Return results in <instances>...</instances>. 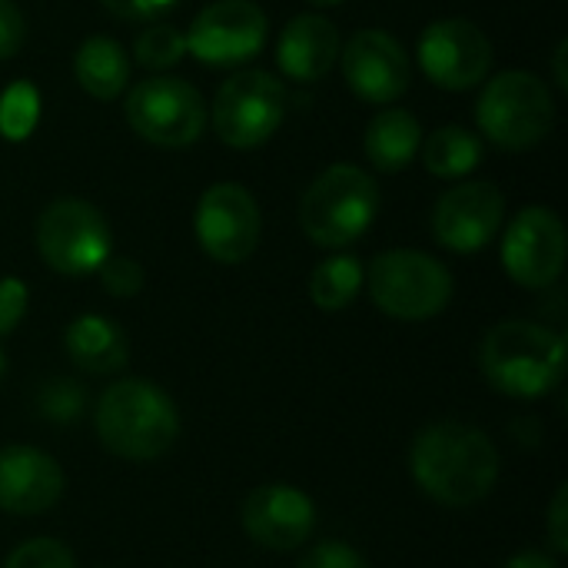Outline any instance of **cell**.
Masks as SVG:
<instances>
[{"mask_svg":"<svg viewBox=\"0 0 568 568\" xmlns=\"http://www.w3.org/2000/svg\"><path fill=\"white\" fill-rule=\"evenodd\" d=\"M499 466L496 443L466 423H433L409 449L416 486L449 509L483 503L499 483Z\"/></svg>","mask_w":568,"mask_h":568,"instance_id":"cell-1","label":"cell"},{"mask_svg":"<svg viewBox=\"0 0 568 568\" xmlns=\"http://www.w3.org/2000/svg\"><path fill=\"white\" fill-rule=\"evenodd\" d=\"M97 436L106 453L126 463L163 459L180 436L176 403L150 379H120L97 399Z\"/></svg>","mask_w":568,"mask_h":568,"instance_id":"cell-2","label":"cell"},{"mask_svg":"<svg viewBox=\"0 0 568 568\" xmlns=\"http://www.w3.org/2000/svg\"><path fill=\"white\" fill-rule=\"evenodd\" d=\"M479 369L486 383L503 396H549L566 379V339L542 323L506 320L483 336Z\"/></svg>","mask_w":568,"mask_h":568,"instance_id":"cell-3","label":"cell"},{"mask_svg":"<svg viewBox=\"0 0 568 568\" xmlns=\"http://www.w3.org/2000/svg\"><path fill=\"white\" fill-rule=\"evenodd\" d=\"M379 200L383 196L373 173L353 163H336L306 186L300 203V226L316 246L343 250L373 226Z\"/></svg>","mask_w":568,"mask_h":568,"instance_id":"cell-4","label":"cell"},{"mask_svg":"<svg viewBox=\"0 0 568 568\" xmlns=\"http://www.w3.org/2000/svg\"><path fill=\"white\" fill-rule=\"evenodd\" d=\"M479 133L503 150H529L556 126V100L529 70H506L483 87L476 106Z\"/></svg>","mask_w":568,"mask_h":568,"instance_id":"cell-5","label":"cell"},{"mask_svg":"<svg viewBox=\"0 0 568 568\" xmlns=\"http://www.w3.org/2000/svg\"><path fill=\"white\" fill-rule=\"evenodd\" d=\"M373 303L403 323H423L439 316L453 300V273L446 263L423 250H386L379 253L366 280Z\"/></svg>","mask_w":568,"mask_h":568,"instance_id":"cell-6","label":"cell"},{"mask_svg":"<svg viewBox=\"0 0 568 568\" xmlns=\"http://www.w3.org/2000/svg\"><path fill=\"white\" fill-rule=\"evenodd\" d=\"M40 260L63 276H87L113 253V233L106 216L80 196H60L43 206L33 226Z\"/></svg>","mask_w":568,"mask_h":568,"instance_id":"cell-7","label":"cell"},{"mask_svg":"<svg viewBox=\"0 0 568 568\" xmlns=\"http://www.w3.org/2000/svg\"><path fill=\"white\" fill-rule=\"evenodd\" d=\"M123 113L136 136H143L153 146H170V150L196 143L210 120L200 90L190 80L166 77V73H153L140 80L126 93Z\"/></svg>","mask_w":568,"mask_h":568,"instance_id":"cell-8","label":"cell"},{"mask_svg":"<svg viewBox=\"0 0 568 568\" xmlns=\"http://www.w3.org/2000/svg\"><path fill=\"white\" fill-rule=\"evenodd\" d=\"M286 116V87L266 70L233 73L213 97L210 123L216 136L233 150H253L266 143Z\"/></svg>","mask_w":568,"mask_h":568,"instance_id":"cell-9","label":"cell"},{"mask_svg":"<svg viewBox=\"0 0 568 568\" xmlns=\"http://www.w3.org/2000/svg\"><path fill=\"white\" fill-rule=\"evenodd\" d=\"M193 230L210 260L223 266H236L250 260L253 250L260 246V233H263L260 203L246 186L233 180L213 183L196 203Z\"/></svg>","mask_w":568,"mask_h":568,"instance_id":"cell-10","label":"cell"},{"mask_svg":"<svg viewBox=\"0 0 568 568\" xmlns=\"http://www.w3.org/2000/svg\"><path fill=\"white\" fill-rule=\"evenodd\" d=\"M266 40V13L253 0H213L190 23L186 53L206 67H240L263 53Z\"/></svg>","mask_w":568,"mask_h":568,"instance_id":"cell-11","label":"cell"},{"mask_svg":"<svg viewBox=\"0 0 568 568\" xmlns=\"http://www.w3.org/2000/svg\"><path fill=\"white\" fill-rule=\"evenodd\" d=\"M566 226L549 206H526L506 226L503 266L526 290H549L566 270Z\"/></svg>","mask_w":568,"mask_h":568,"instance_id":"cell-12","label":"cell"},{"mask_svg":"<svg viewBox=\"0 0 568 568\" xmlns=\"http://www.w3.org/2000/svg\"><path fill=\"white\" fill-rule=\"evenodd\" d=\"M419 67L443 90H473L489 77L493 40L466 17H446L423 30Z\"/></svg>","mask_w":568,"mask_h":568,"instance_id":"cell-13","label":"cell"},{"mask_svg":"<svg viewBox=\"0 0 568 568\" xmlns=\"http://www.w3.org/2000/svg\"><path fill=\"white\" fill-rule=\"evenodd\" d=\"M343 80L366 103H396L413 83V63L406 47L386 30H356L346 47H339Z\"/></svg>","mask_w":568,"mask_h":568,"instance_id":"cell-14","label":"cell"},{"mask_svg":"<svg viewBox=\"0 0 568 568\" xmlns=\"http://www.w3.org/2000/svg\"><path fill=\"white\" fill-rule=\"evenodd\" d=\"M243 532L270 552H293L310 542L316 529L313 499L286 483H270L253 489L240 509Z\"/></svg>","mask_w":568,"mask_h":568,"instance_id":"cell-15","label":"cell"},{"mask_svg":"<svg viewBox=\"0 0 568 568\" xmlns=\"http://www.w3.org/2000/svg\"><path fill=\"white\" fill-rule=\"evenodd\" d=\"M503 216L506 196L496 183H459L439 196L433 210V233L453 253H476L496 240Z\"/></svg>","mask_w":568,"mask_h":568,"instance_id":"cell-16","label":"cell"},{"mask_svg":"<svg viewBox=\"0 0 568 568\" xmlns=\"http://www.w3.org/2000/svg\"><path fill=\"white\" fill-rule=\"evenodd\" d=\"M67 489L63 469L53 456L33 446L0 449V509L10 516H40L60 503Z\"/></svg>","mask_w":568,"mask_h":568,"instance_id":"cell-17","label":"cell"},{"mask_svg":"<svg viewBox=\"0 0 568 568\" xmlns=\"http://www.w3.org/2000/svg\"><path fill=\"white\" fill-rule=\"evenodd\" d=\"M339 47L343 40L333 20L320 13H300L283 27L276 40V63L283 77L296 83H316L339 60Z\"/></svg>","mask_w":568,"mask_h":568,"instance_id":"cell-18","label":"cell"},{"mask_svg":"<svg viewBox=\"0 0 568 568\" xmlns=\"http://www.w3.org/2000/svg\"><path fill=\"white\" fill-rule=\"evenodd\" d=\"M63 349H67L70 363L90 376H113L130 359V343H126L123 329L100 313L77 316L63 333Z\"/></svg>","mask_w":568,"mask_h":568,"instance_id":"cell-19","label":"cell"},{"mask_svg":"<svg viewBox=\"0 0 568 568\" xmlns=\"http://www.w3.org/2000/svg\"><path fill=\"white\" fill-rule=\"evenodd\" d=\"M423 143V126L419 120L403 110V106H386L373 116V123L366 126V156L376 170L383 173H399L406 170Z\"/></svg>","mask_w":568,"mask_h":568,"instance_id":"cell-20","label":"cell"},{"mask_svg":"<svg viewBox=\"0 0 568 568\" xmlns=\"http://www.w3.org/2000/svg\"><path fill=\"white\" fill-rule=\"evenodd\" d=\"M73 77L93 100H116L130 83V57L113 37H87L73 53Z\"/></svg>","mask_w":568,"mask_h":568,"instance_id":"cell-21","label":"cell"},{"mask_svg":"<svg viewBox=\"0 0 568 568\" xmlns=\"http://www.w3.org/2000/svg\"><path fill=\"white\" fill-rule=\"evenodd\" d=\"M419 146H423L426 170L439 180H459V176L473 173L483 160V140L473 130L456 126V123L439 126Z\"/></svg>","mask_w":568,"mask_h":568,"instance_id":"cell-22","label":"cell"},{"mask_svg":"<svg viewBox=\"0 0 568 568\" xmlns=\"http://www.w3.org/2000/svg\"><path fill=\"white\" fill-rule=\"evenodd\" d=\"M363 280H366V270H363L359 256L339 253V256L323 260L313 270V276H310V296H313V303L320 310L339 313V310H346L359 296Z\"/></svg>","mask_w":568,"mask_h":568,"instance_id":"cell-23","label":"cell"},{"mask_svg":"<svg viewBox=\"0 0 568 568\" xmlns=\"http://www.w3.org/2000/svg\"><path fill=\"white\" fill-rule=\"evenodd\" d=\"M133 57L140 67L160 73V70H170L176 67L183 57H186V33L176 30L173 23H163V20H153L136 40H133Z\"/></svg>","mask_w":568,"mask_h":568,"instance_id":"cell-24","label":"cell"},{"mask_svg":"<svg viewBox=\"0 0 568 568\" xmlns=\"http://www.w3.org/2000/svg\"><path fill=\"white\" fill-rule=\"evenodd\" d=\"M40 120V93L33 83L17 80L0 93V136L3 140H27Z\"/></svg>","mask_w":568,"mask_h":568,"instance_id":"cell-25","label":"cell"},{"mask_svg":"<svg viewBox=\"0 0 568 568\" xmlns=\"http://www.w3.org/2000/svg\"><path fill=\"white\" fill-rule=\"evenodd\" d=\"M37 409L47 423H57V426H70L83 416L87 409V389L77 383V379H67V376H53L40 386L37 393Z\"/></svg>","mask_w":568,"mask_h":568,"instance_id":"cell-26","label":"cell"},{"mask_svg":"<svg viewBox=\"0 0 568 568\" xmlns=\"http://www.w3.org/2000/svg\"><path fill=\"white\" fill-rule=\"evenodd\" d=\"M3 568H77V562H73V552L63 542L37 536V539H27L23 546H17L7 556Z\"/></svg>","mask_w":568,"mask_h":568,"instance_id":"cell-27","label":"cell"},{"mask_svg":"<svg viewBox=\"0 0 568 568\" xmlns=\"http://www.w3.org/2000/svg\"><path fill=\"white\" fill-rule=\"evenodd\" d=\"M100 273V283L110 296L116 300H130L143 290L146 276H143V266L133 260V256H120V253H110L103 260V266L97 270Z\"/></svg>","mask_w":568,"mask_h":568,"instance_id":"cell-28","label":"cell"},{"mask_svg":"<svg viewBox=\"0 0 568 568\" xmlns=\"http://www.w3.org/2000/svg\"><path fill=\"white\" fill-rule=\"evenodd\" d=\"M27 306H30L27 283L17 280V276H3L0 280V336H10L23 323Z\"/></svg>","mask_w":568,"mask_h":568,"instance_id":"cell-29","label":"cell"},{"mask_svg":"<svg viewBox=\"0 0 568 568\" xmlns=\"http://www.w3.org/2000/svg\"><path fill=\"white\" fill-rule=\"evenodd\" d=\"M300 568H373L353 546L339 542V539H326L320 546H313Z\"/></svg>","mask_w":568,"mask_h":568,"instance_id":"cell-30","label":"cell"},{"mask_svg":"<svg viewBox=\"0 0 568 568\" xmlns=\"http://www.w3.org/2000/svg\"><path fill=\"white\" fill-rule=\"evenodd\" d=\"M27 40V20L13 0H0V60H10L20 53Z\"/></svg>","mask_w":568,"mask_h":568,"instance_id":"cell-31","label":"cell"},{"mask_svg":"<svg viewBox=\"0 0 568 568\" xmlns=\"http://www.w3.org/2000/svg\"><path fill=\"white\" fill-rule=\"evenodd\" d=\"M113 17L120 20H133V23H143V20H160L170 7H176L180 0H100Z\"/></svg>","mask_w":568,"mask_h":568,"instance_id":"cell-32","label":"cell"},{"mask_svg":"<svg viewBox=\"0 0 568 568\" xmlns=\"http://www.w3.org/2000/svg\"><path fill=\"white\" fill-rule=\"evenodd\" d=\"M546 536H549V549L556 556H566L568 552V486L562 483L549 503V526H546Z\"/></svg>","mask_w":568,"mask_h":568,"instance_id":"cell-33","label":"cell"},{"mask_svg":"<svg viewBox=\"0 0 568 568\" xmlns=\"http://www.w3.org/2000/svg\"><path fill=\"white\" fill-rule=\"evenodd\" d=\"M506 568H559V562L552 559V556H546V552H536V549H529V552H519V556H513Z\"/></svg>","mask_w":568,"mask_h":568,"instance_id":"cell-34","label":"cell"},{"mask_svg":"<svg viewBox=\"0 0 568 568\" xmlns=\"http://www.w3.org/2000/svg\"><path fill=\"white\" fill-rule=\"evenodd\" d=\"M566 57H568V40H559L556 53H552V73H556V83L568 90V73H566Z\"/></svg>","mask_w":568,"mask_h":568,"instance_id":"cell-35","label":"cell"},{"mask_svg":"<svg viewBox=\"0 0 568 568\" xmlns=\"http://www.w3.org/2000/svg\"><path fill=\"white\" fill-rule=\"evenodd\" d=\"M306 3H313V7H339L346 0H306Z\"/></svg>","mask_w":568,"mask_h":568,"instance_id":"cell-36","label":"cell"},{"mask_svg":"<svg viewBox=\"0 0 568 568\" xmlns=\"http://www.w3.org/2000/svg\"><path fill=\"white\" fill-rule=\"evenodd\" d=\"M3 366H7V359H3V349H0V376H3Z\"/></svg>","mask_w":568,"mask_h":568,"instance_id":"cell-37","label":"cell"}]
</instances>
